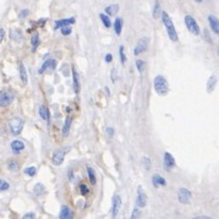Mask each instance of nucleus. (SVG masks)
Returning a JSON list of instances; mask_svg holds the SVG:
<instances>
[{"label": "nucleus", "instance_id": "obj_36", "mask_svg": "<svg viewBox=\"0 0 219 219\" xmlns=\"http://www.w3.org/2000/svg\"><path fill=\"white\" fill-rule=\"evenodd\" d=\"M80 192L82 196H86V195L89 192V190H88V187L86 186V184H81L80 185Z\"/></svg>", "mask_w": 219, "mask_h": 219}, {"label": "nucleus", "instance_id": "obj_10", "mask_svg": "<svg viewBox=\"0 0 219 219\" xmlns=\"http://www.w3.org/2000/svg\"><path fill=\"white\" fill-rule=\"evenodd\" d=\"M55 67H57V60L48 59L47 61H44V62H43V65H42V67L39 69V71H38V72L42 75V74H44V72H45V70H55Z\"/></svg>", "mask_w": 219, "mask_h": 219}, {"label": "nucleus", "instance_id": "obj_48", "mask_svg": "<svg viewBox=\"0 0 219 219\" xmlns=\"http://www.w3.org/2000/svg\"><path fill=\"white\" fill-rule=\"evenodd\" d=\"M196 218H201V219H202V218H204V219H209V218H211V217H207V216H199V217H196Z\"/></svg>", "mask_w": 219, "mask_h": 219}, {"label": "nucleus", "instance_id": "obj_18", "mask_svg": "<svg viewBox=\"0 0 219 219\" xmlns=\"http://www.w3.org/2000/svg\"><path fill=\"white\" fill-rule=\"evenodd\" d=\"M152 182L154 185V187H159V186H165L167 185V180L163 176H160L159 174H154L152 176Z\"/></svg>", "mask_w": 219, "mask_h": 219}, {"label": "nucleus", "instance_id": "obj_46", "mask_svg": "<svg viewBox=\"0 0 219 219\" xmlns=\"http://www.w3.org/2000/svg\"><path fill=\"white\" fill-rule=\"evenodd\" d=\"M45 21H47V20H45V19H43V20H40L39 22H38V25H39L40 27H43V25H44V22H45Z\"/></svg>", "mask_w": 219, "mask_h": 219}, {"label": "nucleus", "instance_id": "obj_19", "mask_svg": "<svg viewBox=\"0 0 219 219\" xmlns=\"http://www.w3.org/2000/svg\"><path fill=\"white\" fill-rule=\"evenodd\" d=\"M114 31H115V33L120 36L121 34V31H122V26H124V20H122V17H116L115 21H114Z\"/></svg>", "mask_w": 219, "mask_h": 219}, {"label": "nucleus", "instance_id": "obj_41", "mask_svg": "<svg viewBox=\"0 0 219 219\" xmlns=\"http://www.w3.org/2000/svg\"><path fill=\"white\" fill-rule=\"evenodd\" d=\"M107 132H108V136H109V137H113V136H114V129L107 127Z\"/></svg>", "mask_w": 219, "mask_h": 219}, {"label": "nucleus", "instance_id": "obj_25", "mask_svg": "<svg viewBox=\"0 0 219 219\" xmlns=\"http://www.w3.org/2000/svg\"><path fill=\"white\" fill-rule=\"evenodd\" d=\"M87 173H88V178H89V182L91 185H96L97 184V178H96V171L92 167H87Z\"/></svg>", "mask_w": 219, "mask_h": 219}, {"label": "nucleus", "instance_id": "obj_21", "mask_svg": "<svg viewBox=\"0 0 219 219\" xmlns=\"http://www.w3.org/2000/svg\"><path fill=\"white\" fill-rule=\"evenodd\" d=\"M39 115L43 120H45V121L49 122V120H50V113H49V109L45 105H40L39 107Z\"/></svg>", "mask_w": 219, "mask_h": 219}, {"label": "nucleus", "instance_id": "obj_29", "mask_svg": "<svg viewBox=\"0 0 219 219\" xmlns=\"http://www.w3.org/2000/svg\"><path fill=\"white\" fill-rule=\"evenodd\" d=\"M160 14H162V10H160V2L159 0H156L154 2V6H153V19H159Z\"/></svg>", "mask_w": 219, "mask_h": 219}, {"label": "nucleus", "instance_id": "obj_47", "mask_svg": "<svg viewBox=\"0 0 219 219\" xmlns=\"http://www.w3.org/2000/svg\"><path fill=\"white\" fill-rule=\"evenodd\" d=\"M104 91L107 92V94H108V96H110V91H109V88H108V87H105V88H104Z\"/></svg>", "mask_w": 219, "mask_h": 219}, {"label": "nucleus", "instance_id": "obj_8", "mask_svg": "<svg viewBox=\"0 0 219 219\" xmlns=\"http://www.w3.org/2000/svg\"><path fill=\"white\" fill-rule=\"evenodd\" d=\"M14 96L9 91H1L0 92V107H7L12 103Z\"/></svg>", "mask_w": 219, "mask_h": 219}, {"label": "nucleus", "instance_id": "obj_33", "mask_svg": "<svg viewBox=\"0 0 219 219\" xmlns=\"http://www.w3.org/2000/svg\"><path fill=\"white\" fill-rule=\"evenodd\" d=\"M144 61L143 60H137L136 61V67H137V70H139V74H142L143 72V70H144Z\"/></svg>", "mask_w": 219, "mask_h": 219}, {"label": "nucleus", "instance_id": "obj_26", "mask_svg": "<svg viewBox=\"0 0 219 219\" xmlns=\"http://www.w3.org/2000/svg\"><path fill=\"white\" fill-rule=\"evenodd\" d=\"M33 194H34V196H37V197L44 195V194H45V187H44V185L38 182V184L34 186V189H33Z\"/></svg>", "mask_w": 219, "mask_h": 219}, {"label": "nucleus", "instance_id": "obj_40", "mask_svg": "<svg viewBox=\"0 0 219 219\" xmlns=\"http://www.w3.org/2000/svg\"><path fill=\"white\" fill-rule=\"evenodd\" d=\"M28 14H30V11H28V10H22V11L20 12V19H25Z\"/></svg>", "mask_w": 219, "mask_h": 219}, {"label": "nucleus", "instance_id": "obj_30", "mask_svg": "<svg viewBox=\"0 0 219 219\" xmlns=\"http://www.w3.org/2000/svg\"><path fill=\"white\" fill-rule=\"evenodd\" d=\"M99 17H100V20H102V22H103V25L105 26V28H109V27L112 26V21H110V19H109L108 15H105V14H100Z\"/></svg>", "mask_w": 219, "mask_h": 219}, {"label": "nucleus", "instance_id": "obj_24", "mask_svg": "<svg viewBox=\"0 0 219 219\" xmlns=\"http://www.w3.org/2000/svg\"><path fill=\"white\" fill-rule=\"evenodd\" d=\"M31 44H32V52H36V49L39 47L40 44V39H39V34L36 32V33H33L32 34V37H31Z\"/></svg>", "mask_w": 219, "mask_h": 219}, {"label": "nucleus", "instance_id": "obj_31", "mask_svg": "<svg viewBox=\"0 0 219 219\" xmlns=\"http://www.w3.org/2000/svg\"><path fill=\"white\" fill-rule=\"evenodd\" d=\"M25 174L28 175V176H34V175L37 174L36 167H28V168H26V169H25Z\"/></svg>", "mask_w": 219, "mask_h": 219}, {"label": "nucleus", "instance_id": "obj_35", "mask_svg": "<svg viewBox=\"0 0 219 219\" xmlns=\"http://www.w3.org/2000/svg\"><path fill=\"white\" fill-rule=\"evenodd\" d=\"M119 54H120V61H121V64H125V61H126V55H125V53H124V47H122V45H120Z\"/></svg>", "mask_w": 219, "mask_h": 219}, {"label": "nucleus", "instance_id": "obj_15", "mask_svg": "<svg viewBox=\"0 0 219 219\" xmlns=\"http://www.w3.org/2000/svg\"><path fill=\"white\" fill-rule=\"evenodd\" d=\"M72 79H74V92L76 94L80 93V80H79V74L76 71V67H72Z\"/></svg>", "mask_w": 219, "mask_h": 219}, {"label": "nucleus", "instance_id": "obj_38", "mask_svg": "<svg viewBox=\"0 0 219 219\" xmlns=\"http://www.w3.org/2000/svg\"><path fill=\"white\" fill-rule=\"evenodd\" d=\"M139 217H141V212H139V208H135V209H134V212H132V216H131V218L135 219V218H139Z\"/></svg>", "mask_w": 219, "mask_h": 219}, {"label": "nucleus", "instance_id": "obj_16", "mask_svg": "<svg viewBox=\"0 0 219 219\" xmlns=\"http://www.w3.org/2000/svg\"><path fill=\"white\" fill-rule=\"evenodd\" d=\"M59 217L61 219H70L74 217V214H72V211H71L67 206H61Z\"/></svg>", "mask_w": 219, "mask_h": 219}, {"label": "nucleus", "instance_id": "obj_32", "mask_svg": "<svg viewBox=\"0 0 219 219\" xmlns=\"http://www.w3.org/2000/svg\"><path fill=\"white\" fill-rule=\"evenodd\" d=\"M10 189V184L5 180L0 179V192H4V191H7Z\"/></svg>", "mask_w": 219, "mask_h": 219}, {"label": "nucleus", "instance_id": "obj_34", "mask_svg": "<svg viewBox=\"0 0 219 219\" xmlns=\"http://www.w3.org/2000/svg\"><path fill=\"white\" fill-rule=\"evenodd\" d=\"M60 30H61V34H62V36H69V34L71 33V27H70V25H69V26H62Z\"/></svg>", "mask_w": 219, "mask_h": 219}, {"label": "nucleus", "instance_id": "obj_20", "mask_svg": "<svg viewBox=\"0 0 219 219\" xmlns=\"http://www.w3.org/2000/svg\"><path fill=\"white\" fill-rule=\"evenodd\" d=\"M71 122H72L71 116H66L65 122H64V126H62V130H61L62 136H67V135H69V132H70V127H71Z\"/></svg>", "mask_w": 219, "mask_h": 219}, {"label": "nucleus", "instance_id": "obj_12", "mask_svg": "<svg viewBox=\"0 0 219 219\" xmlns=\"http://www.w3.org/2000/svg\"><path fill=\"white\" fill-rule=\"evenodd\" d=\"M174 167H175V158L169 152H165L164 153V168L167 170H170Z\"/></svg>", "mask_w": 219, "mask_h": 219}, {"label": "nucleus", "instance_id": "obj_13", "mask_svg": "<svg viewBox=\"0 0 219 219\" xmlns=\"http://www.w3.org/2000/svg\"><path fill=\"white\" fill-rule=\"evenodd\" d=\"M11 149H12V153L15 156H19L21 153L22 149H25V143L20 141V139H15L11 142Z\"/></svg>", "mask_w": 219, "mask_h": 219}, {"label": "nucleus", "instance_id": "obj_9", "mask_svg": "<svg viewBox=\"0 0 219 219\" xmlns=\"http://www.w3.org/2000/svg\"><path fill=\"white\" fill-rule=\"evenodd\" d=\"M147 45H148V40L146 39V38H141L139 40V43H137V45L134 49V54L135 55H139V54L144 53L147 50Z\"/></svg>", "mask_w": 219, "mask_h": 219}, {"label": "nucleus", "instance_id": "obj_3", "mask_svg": "<svg viewBox=\"0 0 219 219\" xmlns=\"http://www.w3.org/2000/svg\"><path fill=\"white\" fill-rule=\"evenodd\" d=\"M9 126H10L11 134L14 136H19L22 132V129H23V120L20 119V118H12L9 121Z\"/></svg>", "mask_w": 219, "mask_h": 219}, {"label": "nucleus", "instance_id": "obj_45", "mask_svg": "<svg viewBox=\"0 0 219 219\" xmlns=\"http://www.w3.org/2000/svg\"><path fill=\"white\" fill-rule=\"evenodd\" d=\"M69 179L74 180V171H72V169H69Z\"/></svg>", "mask_w": 219, "mask_h": 219}, {"label": "nucleus", "instance_id": "obj_49", "mask_svg": "<svg viewBox=\"0 0 219 219\" xmlns=\"http://www.w3.org/2000/svg\"><path fill=\"white\" fill-rule=\"evenodd\" d=\"M196 1H197V2H202V1H203V0H196Z\"/></svg>", "mask_w": 219, "mask_h": 219}, {"label": "nucleus", "instance_id": "obj_1", "mask_svg": "<svg viewBox=\"0 0 219 219\" xmlns=\"http://www.w3.org/2000/svg\"><path fill=\"white\" fill-rule=\"evenodd\" d=\"M160 16H162V21H163V23H164V27H165V30H167V32H168V36H169L170 40L178 42V40H179V37H178L176 30H175V27H174V23H173L171 19L169 17L168 12L162 11Z\"/></svg>", "mask_w": 219, "mask_h": 219}, {"label": "nucleus", "instance_id": "obj_43", "mask_svg": "<svg viewBox=\"0 0 219 219\" xmlns=\"http://www.w3.org/2000/svg\"><path fill=\"white\" fill-rule=\"evenodd\" d=\"M36 217V214L34 213H28V214H25L23 216V218L25 219H27V218H34Z\"/></svg>", "mask_w": 219, "mask_h": 219}, {"label": "nucleus", "instance_id": "obj_27", "mask_svg": "<svg viewBox=\"0 0 219 219\" xmlns=\"http://www.w3.org/2000/svg\"><path fill=\"white\" fill-rule=\"evenodd\" d=\"M216 82H217V77H216V75H212V76L209 77L208 82H207V92H208V93L213 92L214 86H216Z\"/></svg>", "mask_w": 219, "mask_h": 219}, {"label": "nucleus", "instance_id": "obj_5", "mask_svg": "<svg viewBox=\"0 0 219 219\" xmlns=\"http://www.w3.org/2000/svg\"><path fill=\"white\" fill-rule=\"evenodd\" d=\"M69 151V148H60V149H57L54 153H53V158H52V162L55 167H59L64 162V158H65V154L66 152Z\"/></svg>", "mask_w": 219, "mask_h": 219}, {"label": "nucleus", "instance_id": "obj_4", "mask_svg": "<svg viewBox=\"0 0 219 219\" xmlns=\"http://www.w3.org/2000/svg\"><path fill=\"white\" fill-rule=\"evenodd\" d=\"M185 25H186L187 30H189L192 34H195V36H198L201 30H199L198 23H197V21L195 20L192 16H190V15H186V16H185Z\"/></svg>", "mask_w": 219, "mask_h": 219}, {"label": "nucleus", "instance_id": "obj_11", "mask_svg": "<svg viewBox=\"0 0 219 219\" xmlns=\"http://www.w3.org/2000/svg\"><path fill=\"white\" fill-rule=\"evenodd\" d=\"M121 197H120L119 195H115L114 197H113V208H112V217H116L118 216V213H119V209L120 207H121Z\"/></svg>", "mask_w": 219, "mask_h": 219}, {"label": "nucleus", "instance_id": "obj_22", "mask_svg": "<svg viewBox=\"0 0 219 219\" xmlns=\"http://www.w3.org/2000/svg\"><path fill=\"white\" fill-rule=\"evenodd\" d=\"M119 11V5L118 4H114V5H109L105 7V14L108 16H115Z\"/></svg>", "mask_w": 219, "mask_h": 219}, {"label": "nucleus", "instance_id": "obj_42", "mask_svg": "<svg viewBox=\"0 0 219 219\" xmlns=\"http://www.w3.org/2000/svg\"><path fill=\"white\" fill-rule=\"evenodd\" d=\"M113 60V55L112 54H107L105 55V62H110Z\"/></svg>", "mask_w": 219, "mask_h": 219}, {"label": "nucleus", "instance_id": "obj_2", "mask_svg": "<svg viewBox=\"0 0 219 219\" xmlns=\"http://www.w3.org/2000/svg\"><path fill=\"white\" fill-rule=\"evenodd\" d=\"M153 87H154L156 93L160 97H164L169 93V83L163 75L156 76V79L153 81Z\"/></svg>", "mask_w": 219, "mask_h": 219}, {"label": "nucleus", "instance_id": "obj_6", "mask_svg": "<svg viewBox=\"0 0 219 219\" xmlns=\"http://www.w3.org/2000/svg\"><path fill=\"white\" fill-rule=\"evenodd\" d=\"M191 198H192V194L190 190L185 189V187H181L178 191V199H179L180 203H184V204H189L191 202Z\"/></svg>", "mask_w": 219, "mask_h": 219}, {"label": "nucleus", "instance_id": "obj_17", "mask_svg": "<svg viewBox=\"0 0 219 219\" xmlns=\"http://www.w3.org/2000/svg\"><path fill=\"white\" fill-rule=\"evenodd\" d=\"M208 22H209V25H211V28H212V31L214 32V34H218V33H219L218 19H217L216 16L211 15V16H208Z\"/></svg>", "mask_w": 219, "mask_h": 219}, {"label": "nucleus", "instance_id": "obj_37", "mask_svg": "<svg viewBox=\"0 0 219 219\" xmlns=\"http://www.w3.org/2000/svg\"><path fill=\"white\" fill-rule=\"evenodd\" d=\"M142 162H143L144 169H146V170H149V169H151V160H149V158L144 157V158H142Z\"/></svg>", "mask_w": 219, "mask_h": 219}, {"label": "nucleus", "instance_id": "obj_44", "mask_svg": "<svg viewBox=\"0 0 219 219\" xmlns=\"http://www.w3.org/2000/svg\"><path fill=\"white\" fill-rule=\"evenodd\" d=\"M4 37H5V31L2 28H0V43H1V40L4 39Z\"/></svg>", "mask_w": 219, "mask_h": 219}, {"label": "nucleus", "instance_id": "obj_39", "mask_svg": "<svg viewBox=\"0 0 219 219\" xmlns=\"http://www.w3.org/2000/svg\"><path fill=\"white\" fill-rule=\"evenodd\" d=\"M112 81H113V83H115V81H116V70L115 69L112 70Z\"/></svg>", "mask_w": 219, "mask_h": 219}, {"label": "nucleus", "instance_id": "obj_23", "mask_svg": "<svg viewBox=\"0 0 219 219\" xmlns=\"http://www.w3.org/2000/svg\"><path fill=\"white\" fill-rule=\"evenodd\" d=\"M19 71H20V77H21L22 83L26 84L28 79H27V71H26V67H25L23 62H20V64H19Z\"/></svg>", "mask_w": 219, "mask_h": 219}, {"label": "nucleus", "instance_id": "obj_28", "mask_svg": "<svg viewBox=\"0 0 219 219\" xmlns=\"http://www.w3.org/2000/svg\"><path fill=\"white\" fill-rule=\"evenodd\" d=\"M7 169L10 170V171H19V169H20V164L16 162L15 159H10L7 162Z\"/></svg>", "mask_w": 219, "mask_h": 219}, {"label": "nucleus", "instance_id": "obj_14", "mask_svg": "<svg viewBox=\"0 0 219 219\" xmlns=\"http://www.w3.org/2000/svg\"><path fill=\"white\" fill-rule=\"evenodd\" d=\"M76 22L75 17H70V19H64V20H58L54 23V30H59L62 26H69V25H74Z\"/></svg>", "mask_w": 219, "mask_h": 219}, {"label": "nucleus", "instance_id": "obj_7", "mask_svg": "<svg viewBox=\"0 0 219 219\" xmlns=\"http://www.w3.org/2000/svg\"><path fill=\"white\" fill-rule=\"evenodd\" d=\"M147 204V195L143 190L142 186H139L137 187V198H136V206L139 208H142Z\"/></svg>", "mask_w": 219, "mask_h": 219}]
</instances>
